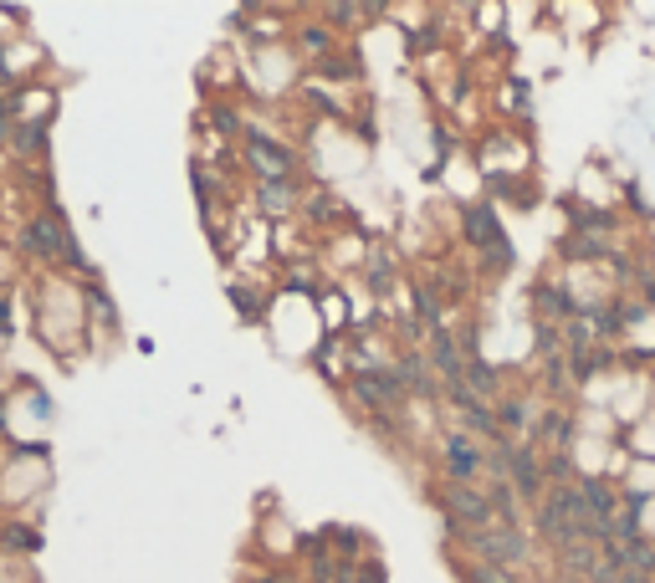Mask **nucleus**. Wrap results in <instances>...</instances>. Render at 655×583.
<instances>
[{
	"label": "nucleus",
	"instance_id": "8",
	"mask_svg": "<svg viewBox=\"0 0 655 583\" xmlns=\"http://www.w3.org/2000/svg\"><path fill=\"white\" fill-rule=\"evenodd\" d=\"M430 348H435V369L446 374V384H451V389H461V384H466V364H461V353H456V338L435 328Z\"/></svg>",
	"mask_w": 655,
	"mask_h": 583
},
{
	"label": "nucleus",
	"instance_id": "16",
	"mask_svg": "<svg viewBox=\"0 0 655 583\" xmlns=\"http://www.w3.org/2000/svg\"><path fill=\"white\" fill-rule=\"evenodd\" d=\"M302 47H308V52H323V47H328V31H318V26L302 31Z\"/></svg>",
	"mask_w": 655,
	"mask_h": 583
},
{
	"label": "nucleus",
	"instance_id": "13",
	"mask_svg": "<svg viewBox=\"0 0 655 583\" xmlns=\"http://www.w3.org/2000/svg\"><path fill=\"white\" fill-rule=\"evenodd\" d=\"M543 440H548V445H558V451H569V440H574V420L563 415V410H548V420H543Z\"/></svg>",
	"mask_w": 655,
	"mask_h": 583
},
{
	"label": "nucleus",
	"instance_id": "15",
	"mask_svg": "<svg viewBox=\"0 0 655 583\" xmlns=\"http://www.w3.org/2000/svg\"><path fill=\"white\" fill-rule=\"evenodd\" d=\"M471 583H512V568H502V563H471Z\"/></svg>",
	"mask_w": 655,
	"mask_h": 583
},
{
	"label": "nucleus",
	"instance_id": "12",
	"mask_svg": "<svg viewBox=\"0 0 655 583\" xmlns=\"http://www.w3.org/2000/svg\"><path fill=\"white\" fill-rule=\"evenodd\" d=\"M487 502H492V512H497L502 527H517V502H512V486H507V481H492Z\"/></svg>",
	"mask_w": 655,
	"mask_h": 583
},
{
	"label": "nucleus",
	"instance_id": "17",
	"mask_svg": "<svg viewBox=\"0 0 655 583\" xmlns=\"http://www.w3.org/2000/svg\"><path fill=\"white\" fill-rule=\"evenodd\" d=\"M328 16H333V21H359V16H369V11H359V6H328Z\"/></svg>",
	"mask_w": 655,
	"mask_h": 583
},
{
	"label": "nucleus",
	"instance_id": "4",
	"mask_svg": "<svg viewBox=\"0 0 655 583\" xmlns=\"http://www.w3.org/2000/svg\"><path fill=\"white\" fill-rule=\"evenodd\" d=\"M354 394L364 399L369 410H400L405 399H410V389H405L400 369H364V374L354 379Z\"/></svg>",
	"mask_w": 655,
	"mask_h": 583
},
{
	"label": "nucleus",
	"instance_id": "1",
	"mask_svg": "<svg viewBox=\"0 0 655 583\" xmlns=\"http://www.w3.org/2000/svg\"><path fill=\"white\" fill-rule=\"evenodd\" d=\"M466 553H476V563H502V568H517L528 563V537L522 527H476V532H461Z\"/></svg>",
	"mask_w": 655,
	"mask_h": 583
},
{
	"label": "nucleus",
	"instance_id": "7",
	"mask_svg": "<svg viewBox=\"0 0 655 583\" xmlns=\"http://www.w3.org/2000/svg\"><path fill=\"white\" fill-rule=\"evenodd\" d=\"M251 164L261 169V179H287V169H292L287 149L272 144V139H261V133H251Z\"/></svg>",
	"mask_w": 655,
	"mask_h": 583
},
{
	"label": "nucleus",
	"instance_id": "10",
	"mask_svg": "<svg viewBox=\"0 0 655 583\" xmlns=\"http://www.w3.org/2000/svg\"><path fill=\"white\" fill-rule=\"evenodd\" d=\"M466 226H471V241L482 246V251L502 246V241H497V215H492L487 205H476V210H471V220H466Z\"/></svg>",
	"mask_w": 655,
	"mask_h": 583
},
{
	"label": "nucleus",
	"instance_id": "6",
	"mask_svg": "<svg viewBox=\"0 0 655 583\" xmlns=\"http://www.w3.org/2000/svg\"><path fill=\"white\" fill-rule=\"evenodd\" d=\"M446 466H451L456 486H471V476L482 471V451H476L466 435H446Z\"/></svg>",
	"mask_w": 655,
	"mask_h": 583
},
{
	"label": "nucleus",
	"instance_id": "5",
	"mask_svg": "<svg viewBox=\"0 0 655 583\" xmlns=\"http://www.w3.org/2000/svg\"><path fill=\"white\" fill-rule=\"evenodd\" d=\"M507 481L522 491V497H548L543 491V466L528 445H507Z\"/></svg>",
	"mask_w": 655,
	"mask_h": 583
},
{
	"label": "nucleus",
	"instance_id": "9",
	"mask_svg": "<svg viewBox=\"0 0 655 583\" xmlns=\"http://www.w3.org/2000/svg\"><path fill=\"white\" fill-rule=\"evenodd\" d=\"M256 205L267 210V215H287L292 210V185H287V179H261Z\"/></svg>",
	"mask_w": 655,
	"mask_h": 583
},
{
	"label": "nucleus",
	"instance_id": "2",
	"mask_svg": "<svg viewBox=\"0 0 655 583\" xmlns=\"http://www.w3.org/2000/svg\"><path fill=\"white\" fill-rule=\"evenodd\" d=\"M21 246L26 251H36V256H47V261H72V266H82V251H77V241H72V231H67V220L62 215H36L31 226L21 231Z\"/></svg>",
	"mask_w": 655,
	"mask_h": 583
},
{
	"label": "nucleus",
	"instance_id": "11",
	"mask_svg": "<svg viewBox=\"0 0 655 583\" xmlns=\"http://www.w3.org/2000/svg\"><path fill=\"white\" fill-rule=\"evenodd\" d=\"M400 379H405L410 394H435V384H430V374H425V364H420V353H405V358H400Z\"/></svg>",
	"mask_w": 655,
	"mask_h": 583
},
{
	"label": "nucleus",
	"instance_id": "3",
	"mask_svg": "<svg viewBox=\"0 0 655 583\" xmlns=\"http://www.w3.org/2000/svg\"><path fill=\"white\" fill-rule=\"evenodd\" d=\"M441 507H446V522L456 527V532H476V527H497V512H492V502L482 497L476 486H446L441 491Z\"/></svg>",
	"mask_w": 655,
	"mask_h": 583
},
{
	"label": "nucleus",
	"instance_id": "14",
	"mask_svg": "<svg viewBox=\"0 0 655 583\" xmlns=\"http://www.w3.org/2000/svg\"><path fill=\"white\" fill-rule=\"evenodd\" d=\"M466 379L476 384V399L497 389V374H492V369H487V364H482V358H476V353H471V364H466Z\"/></svg>",
	"mask_w": 655,
	"mask_h": 583
}]
</instances>
